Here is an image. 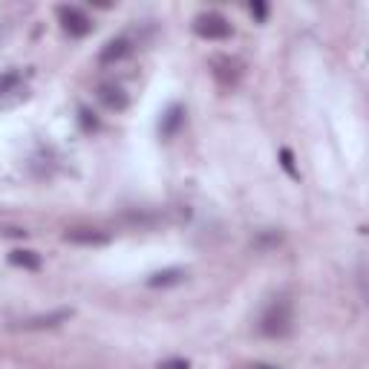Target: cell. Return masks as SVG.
<instances>
[{
    "label": "cell",
    "mask_w": 369,
    "mask_h": 369,
    "mask_svg": "<svg viewBox=\"0 0 369 369\" xmlns=\"http://www.w3.org/2000/svg\"><path fill=\"white\" fill-rule=\"evenodd\" d=\"M185 124V110L179 107V104H173L165 116H162V124H159V130H162V136L165 138H171V136H176L179 133V127Z\"/></svg>",
    "instance_id": "9"
},
{
    "label": "cell",
    "mask_w": 369,
    "mask_h": 369,
    "mask_svg": "<svg viewBox=\"0 0 369 369\" xmlns=\"http://www.w3.org/2000/svg\"><path fill=\"white\" fill-rule=\"evenodd\" d=\"M9 263L18 266V268H26V271H38V268H41V254L26 251V248H15V251L9 254Z\"/></svg>",
    "instance_id": "11"
},
{
    "label": "cell",
    "mask_w": 369,
    "mask_h": 369,
    "mask_svg": "<svg viewBox=\"0 0 369 369\" xmlns=\"http://www.w3.org/2000/svg\"><path fill=\"white\" fill-rule=\"evenodd\" d=\"M79 116H81V127L90 133V130H98V118H96V113H90V110H79Z\"/></svg>",
    "instance_id": "13"
},
{
    "label": "cell",
    "mask_w": 369,
    "mask_h": 369,
    "mask_svg": "<svg viewBox=\"0 0 369 369\" xmlns=\"http://www.w3.org/2000/svg\"><path fill=\"white\" fill-rule=\"evenodd\" d=\"M291 332V306H288V300H274L266 312H263V318H260V335H266V338H285Z\"/></svg>",
    "instance_id": "1"
},
{
    "label": "cell",
    "mask_w": 369,
    "mask_h": 369,
    "mask_svg": "<svg viewBox=\"0 0 369 369\" xmlns=\"http://www.w3.org/2000/svg\"><path fill=\"white\" fill-rule=\"evenodd\" d=\"M280 159H283V168L288 171V176L298 179V171H294V159H291V151H280Z\"/></svg>",
    "instance_id": "14"
},
{
    "label": "cell",
    "mask_w": 369,
    "mask_h": 369,
    "mask_svg": "<svg viewBox=\"0 0 369 369\" xmlns=\"http://www.w3.org/2000/svg\"><path fill=\"white\" fill-rule=\"evenodd\" d=\"M193 32L205 41H226V38H231V24L219 12H202L193 18Z\"/></svg>",
    "instance_id": "2"
},
{
    "label": "cell",
    "mask_w": 369,
    "mask_h": 369,
    "mask_svg": "<svg viewBox=\"0 0 369 369\" xmlns=\"http://www.w3.org/2000/svg\"><path fill=\"white\" fill-rule=\"evenodd\" d=\"M21 84V76H18V72H6V76L4 79H0V96H6L12 87H18Z\"/></svg>",
    "instance_id": "12"
},
{
    "label": "cell",
    "mask_w": 369,
    "mask_h": 369,
    "mask_svg": "<svg viewBox=\"0 0 369 369\" xmlns=\"http://www.w3.org/2000/svg\"><path fill=\"white\" fill-rule=\"evenodd\" d=\"M185 280V271L182 268H165V271H156L147 277V285L151 288H168V285H179Z\"/></svg>",
    "instance_id": "10"
},
{
    "label": "cell",
    "mask_w": 369,
    "mask_h": 369,
    "mask_svg": "<svg viewBox=\"0 0 369 369\" xmlns=\"http://www.w3.org/2000/svg\"><path fill=\"white\" fill-rule=\"evenodd\" d=\"M69 318H72L69 309H58V312H49V315L29 318V320H24L21 326H24V329H55V326H61V323L69 320Z\"/></svg>",
    "instance_id": "8"
},
{
    "label": "cell",
    "mask_w": 369,
    "mask_h": 369,
    "mask_svg": "<svg viewBox=\"0 0 369 369\" xmlns=\"http://www.w3.org/2000/svg\"><path fill=\"white\" fill-rule=\"evenodd\" d=\"M58 18H61L64 32L76 35V38H84V35H90V29H93V21H90L81 9H76V6H61V9H58Z\"/></svg>",
    "instance_id": "5"
},
{
    "label": "cell",
    "mask_w": 369,
    "mask_h": 369,
    "mask_svg": "<svg viewBox=\"0 0 369 369\" xmlns=\"http://www.w3.org/2000/svg\"><path fill=\"white\" fill-rule=\"evenodd\" d=\"M159 369H191V366H188V360L173 358V360H162V363H159Z\"/></svg>",
    "instance_id": "15"
},
{
    "label": "cell",
    "mask_w": 369,
    "mask_h": 369,
    "mask_svg": "<svg viewBox=\"0 0 369 369\" xmlns=\"http://www.w3.org/2000/svg\"><path fill=\"white\" fill-rule=\"evenodd\" d=\"M130 38H124V35H118V38H110L104 46H101V52H98V61L107 66V64H118V61H124L127 55H130Z\"/></svg>",
    "instance_id": "6"
},
{
    "label": "cell",
    "mask_w": 369,
    "mask_h": 369,
    "mask_svg": "<svg viewBox=\"0 0 369 369\" xmlns=\"http://www.w3.org/2000/svg\"><path fill=\"white\" fill-rule=\"evenodd\" d=\"M211 76L219 87H237L243 79V64L231 55H213L211 58Z\"/></svg>",
    "instance_id": "3"
},
{
    "label": "cell",
    "mask_w": 369,
    "mask_h": 369,
    "mask_svg": "<svg viewBox=\"0 0 369 369\" xmlns=\"http://www.w3.org/2000/svg\"><path fill=\"white\" fill-rule=\"evenodd\" d=\"M251 369H280V366H271V363H254Z\"/></svg>",
    "instance_id": "17"
},
{
    "label": "cell",
    "mask_w": 369,
    "mask_h": 369,
    "mask_svg": "<svg viewBox=\"0 0 369 369\" xmlns=\"http://www.w3.org/2000/svg\"><path fill=\"white\" fill-rule=\"evenodd\" d=\"M251 15H254L257 21H266V15H268V9H266V4H251Z\"/></svg>",
    "instance_id": "16"
},
{
    "label": "cell",
    "mask_w": 369,
    "mask_h": 369,
    "mask_svg": "<svg viewBox=\"0 0 369 369\" xmlns=\"http://www.w3.org/2000/svg\"><path fill=\"white\" fill-rule=\"evenodd\" d=\"M98 98H101L104 107H110V110H116V113L127 110V104H130L127 93H124L118 84H101V87H98Z\"/></svg>",
    "instance_id": "7"
},
{
    "label": "cell",
    "mask_w": 369,
    "mask_h": 369,
    "mask_svg": "<svg viewBox=\"0 0 369 369\" xmlns=\"http://www.w3.org/2000/svg\"><path fill=\"white\" fill-rule=\"evenodd\" d=\"M64 240L72 243V246L98 248V246H107L110 243V234L101 231V228H93V226H76V228H66L64 231Z\"/></svg>",
    "instance_id": "4"
}]
</instances>
